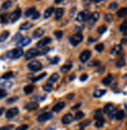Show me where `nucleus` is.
I'll list each match as a JSON object with an SVG mask.
<instances>
[{"instance_id":"nucleus-1","label":"nucleus","mask_w":127,"mask_h":130,"mask_svg":"<svg viewBox=\"0 0 127 130\" xmlns=\"http://www.w3.org/2000/svg\"><path fill=\"white\" fill-rule=\"evenodd\" d=\"M23 54V51L21 48H16L6 52V57L11 59H16L20 58Z\"/></svg>"},{"instance_id":"nucleus-2","label":"nucleus","mask_w":127,"mask_h":130,"mask_svg":"<svg viewBox=\"0 0 127 130\" xmlns=\"http://www.w3.org/2000/svg\"><path fill=\"white\" fill-rule=\"evenodd\" d=\"M83 37L80 33H77V34L70 37L69 42L73 46H76L83 41Z\"/></svg>"},{"instance_id":"nucleus-3","label":"nucleus","mask_w":127,"mask_h":130,"mask_svg":"<svg viewBox=\"0 0 127 130\" xmlns=\"http://www.w3.org/2000/svg\"><path fill=\"white\" fill-rule=\"evenodd\" d=\"M27 68L31 71H39L42 69V64L38 60H34L27 65Z\"/></svg>"},{"instance_id":"nucleus-4","label":"nucleus","mask_w":127,"mask_h":130,"mask_svg":"<svg viewBox=\"0 0 127 130\" xmlns=\"http://www.w3.org/2000/svg\"><path fill=\"white\" fill-rule=\"evenodd\" d=\"M20 16H21V9L17 8L13 13H10V15H9V21L13 24V23L18 20L20 17Z\"/></svg>"},{"instance_id":"nucleus-5","label":"nucleus","mask_w":127,"mask_h":130,"mask_svg":"<svg viewBox=\"0 0 127 130\" xmlns=\"http://www.w3.org/2000/svg\"><path fill=\"white\" fill-rule=\"evenodd\" d=\"M36 56H38V49L37 48H31L25 53V58L27 60L31 59Z\"/></svg>"},{"instance_id":"nucleus-6","label":"nucleus","mask_w":127,"mask_h":130,"mask_svg":"<svg viewBox=\"0 0 127 130\" xmlns=\"http://www.w3.org/2000/svg\"><path fill=\"white\" fill-rule=\"evenodd\" d=\"M89 13L87 11H82V12H80L78 13L77 16H76V20L80 23H83V22H85L86 20H87L88 18H89Z\"/></svg>"},{"instance_id":"nucleus-7","label":"nucleus","mask_w":127,"mask_h":130,"mask_svg":"<svg viewBox=\"0 0 127 130\" xmlns=\"http://www.w3.org/2000/svg\"><path fill=\"white\" fill-rule=\"evenodd\" d=\"M19 114V109L17 108H13L9 109L6 113V117L7 118H13Z\"/></svg>"},{"instance_id":"nucleus-8","label":"nucleus","mask_w":127,"mask_h":130,"mask_svg":"<svg viewBox=\"0 0 127 130\" xmlns=\"http://www.w3.org/2000/svg\"><path fill=\"white\" fill-rule=\"evenodd\" d=\"M31 38L26 37V38H23L21 40H20V41L16 43V46H17V48L25 47V46H27L28 45L31 44Z\"/></svg>"},{"instance_id":"nucleus-9","label":"nucleus","mask_w":127,"mask_h":130,"mask_svg":"<svg viewBox=\"0 0 127 130\" xmlns=\"http://www.w3.org/2000/svg\"><path fill=\"white\" fill-rule=\"evenodd\" d=\"M91 55V52L89 51V50H85V51H83L80 55V60L81 62H86L87 60L90 58Z\"/></svg>"},{"instance_id":"nucleus-10","label":"nucleus","mask_w":127,"mask_h":130,"mask_svg":"<svg viewBox=\"0 0 127 130\" xmlns=\"http://www.w3.org/2000/svg\"><path fill=\"white\" fill-rule=\"evenodd\" d=\"M52 118V114L51 112H45L43 113L42 115H39V117L38 118V121L40 122H45L48 120L51 119Z\"/></svg>"},{"instance_id":"nucleus-11","label":"nucleus","mask_w":127,"mask_h":130,"mask_svg":"<svg viewBox=\"0 0 127 130\" xmlns=\"http://www.w3.org/2000/svg\"><path fill=\"white\" fill-rule=\"evenodd\" d=\"M52 39L48 38V37H46V38H44L43 39H41V41H39L38 43H37V47L38 48H43L45 47V46L48 45L49 43H51Z\"/></svg>"},{"instance_id":"nucleus-12","label":"nucleus","mask_w":127,"mask_h":130,"mask_svg":"<svg viewBox=\"0 0 127 130\" xmlns=\"http://www.w3.org/2000/svg\"><path fill=\"white\" fill-rule=\"evenodd\" d=\"M39 104L37 102H30L28 104H27L24 107V108L27 111H34V110L38 109Z\"/></svg>"},{"instance_id":"nucleus-13","label":"nucleus","mask_w":127,"mask_h":130,"mask_svg":"<svg viewBox=\"0 0 127 130\" xmlns=\"http://www.w3.org/2000/svg\"><path fill=\"white\" fill-rule=\"evenodd\" d=\"M73 119H74V118H73V116L71 114H66L62 117V122L64 125H69L73 121Z\"/></svg>"},{"instance_id":"nucleus-14","label":"nucleus","mask_w":127,"mask_h":130,"mask_svg":"<svg viewBox=\"0 0 127 130\" xmlns=\"http://www.w3.org/2000/svg\"><path fill=\"white\" fill-rule=\"evenodd\" d=\"M122 46L118 45H115V46L113 47V48L112 49V51H111V54L112 55H114V56H117L122 52Z\"/></svg>"},{"instance_id":"nucleus-15","label":"nucleus","mask_w":127,"mask_h":130,"mask_svg":"<svg viewBox=\"0 0 127 130\" xmlns=\"http://www.w3.org/2000/svg\"><path fill=\"white\" fill-rule=\"evenodd\" d=\"M44 33H45L44 29H42L41 27L37 28L35 31H34V33H33V38H35V39L41 38V37L44 34Z\"/></svg>"},{"instance_id":"nucleus-16","label":"nucleus","mask_w":127,"mask_h":130,"mask_svg":"<svg viewBox=\"0 0 127 130\" xmlns=\"http://www.w3.org/2000/svg\"><path fill=\"white\" fill-rule=\"evenodd\" d=\"M63 14H64V9L62 8H57L55 10V18L56 20H59L62 17Z\"/></svg>"},{"instance_id":"nucleus-17","label":"nucleus","mask_w":127,"mask_h":130,"mask_svg":"<svg viewBox=\"0 0 127 130\" xmlns=\"http://www.w3.org/2000/svg\"><path fill=\"white\" fill-rule=\"evenodd\" d=\"M65 105L66 104H65L64 102H62V101L59 102L52 108V111H55V112H59V111H61V110H62L63 108H64Z\"/></svg>"},{"instance_id":"nucleus-18","label":"nucleus","mask_w":127,"mask_h":130,"mask_svg":"<svg viewBox=\"0 0 127 130\" xmlns=\"http://www.w3.org/2000/svg\"><path fill=\"white\" fill-rule=\"evenodd\" d=\"M99 19V13L94 12L91 15H90L89 18H88V20L90 23H92V24H94L96 21H98V20Z\"/></svg>"},{"instance_id":"nucleus-19","label":"nucleus","mask_w":127,"mask_h":130,"mask_svg":"<svg viewBox=\"0 0 127 130\" xmlns=\"http://www.w3.org/2000/svg\"><path fill=\"white\" fill-rule=\"evenodd\" d=\"M33 26H34V24L31 22H24L23 24H22L20 26V30H21V31H26V30L31 29Z\"/></svg>"},{"instance_id":"nucleus-20","label":"nucleus","mask_w":127,"mask_h":130,"mask_svg":"<svg viewBox=\"0 0 127 130\" xmlns=\"http://www.w3.org/2000/svg\"><path fill=\"white\" fill-rule=\"evenodd\" d=\"M59 79V74H57V73H54V74H52L51 76L49 77V79H48V81H47V83H51V84H53V83H56Z\"/></svg>"},{"instance_id":"nucleus-21","label":"nucleus","mask_w":127,"mask_h":130,"mask_svg":"<svg viewBox=\"0 0 127 130\" xmlns=\"http://www.w3.org/2000/svg\"><path fill=\"white\" fill-rule=\"evenodd\" d=\"M116 15L118 17H125V16H127V8L125 7V8H122L118 10V12L116 13Z\"/></svg>"},{"instance_id":"nucleus-22","label":"nucleus","mask_w":127,"mask_h":130,"mask_svg":"<svg viewBox=\"0 0 127 130\" xmlns=\"http://www.w3.org/2000/svg\"><path fill=\"white\" fill-rule=\"evenodd\" d=\"M34 86L33 84H29V85H27L24 86L23 91H24L26 94H30L34 91Z\"/></svg>"},{"instance_id":"nucleus-23","label":"nucleus","mask_w":127,"mask_h":130,"mask_svg":"<svg viewBox=\"0 0 127 130\" xmlns=\"http://www.w3.org/2000/svg\"><path fill=\"white\" fill-rule=\"evenodd\" d=\"M113 80V76L112 75H108L105 78H104V79L102 80V83L105 86H108L109 84H111V83Z\"/></svg>"},{"instance_id":"nucleus-24","label":"nucleus","mask_w":127,"mask_h":130,"mask_svg":"<svg viewBox=\"0 0 127 130\" xmlns=\"http://www.w3.org/2000/svg\"><path fill=\"white\" fill-rule=\"evenodd\" d=\"M12 6V2L11 0H6V1L3 3L1 6V11H5L7 10L9 8H10V6Z\"/></svg>"},{"instance_id":"nucleus-25","label":"nucleus","mask_w":127,"mask_h":130,"mask_svg":"<svg viewBox=\"0 0 127 130\" xmlns=\"http://www.w3.org/2000/svg\"><path fill=\"white\" fill-rule=\"evenodd\" d=\"M115 109V107L113 104H106L105 106V108H104V112L105 113V114H109V113H111L113 110Z\"/></svg>"},{"instance_id":"nucleus-26","label":"nucleus","mask_w":127,"mask_h":130,"mask_svg":"<svg viewBox=\"0 0 127 130\" xmlns=\"http://www.w3.org/2000/svg\"><path fill=\"white\" fill-rule=\"evenodd\" d=\"M53 12H54V8H53V7H49V8L47 9L45 11V13H44V17H45V19L49 18L50 16H52Z\"/></svg>"},{"instance_id":"nucleus-27","label":"nucleus","mask_w":127,"mask_h":130,"mask_svg":"<svg viewBox=\"0 0 127 130\" xmlns=\"http://www.w3.org/2000/svg\"><path fill=\"white\" fill-rule=\"evenodd\" d=\"M119 30H120V31L122 32L123 35L127 36V22L126 21L123 22L122 24L120 25Z\"/></svg>"},{"instance_id":"nucleus-28","label":"nucleus","mask_w":127,"mask_h":130,"mask_svg":"<svg viewBox=\"0 0 127 130\" xmlns=\"http://www.w3.org/2000/svg\"><path fill=\"white\" fill-rule=\"evenodd\" d=\"M9 32L8 31H4L1 34H0V43L5 41L6 39L9 38Z\"/></svg>"},{"instance_id":"nucleus-29","label":"nucleus","mask_w":127,"mask_h":130,"mask_svg":"<svg viewBox=\"0 0 127 130\" xmlns=\"http://www.w3.org/2000/svg\"><path fill=\"white\" fill-rule=\"evenodd\" d=\"M106 91L105 90H97L94 92V98H101L104 94H105Z\"/></svg>"},{"instance_id":"nucleus-30","label":"nucleus","mask_w":127,"mask_h":130,"mask_svg":"<svg viewBox=\"0 0 127 130\" xmlns=\"http://www.w3.org/2000/svg\"><path fill=\"white\" fill-rule=\"evenodd\" d=\"M9 20V16L8 14H2L0 16V22L2 24H7Z\"/></svg>"},{"instance_id":"nucleus-31","label":"nucleus","mask_w":127,"mask_h":130,"mask_svg":"<svg viewBox=\"0 0 127 130\" xmlns=\"http://www.w3.org/2000/svg\"><path fill=\"white\" fill-rule=\"evenodd\" d=\"M36 12V9L35 7H31L28 9L25 12V16L26 17H30V16H32L34 15V13Z\"/></svg>"},{"instance_id":"nucleus-32","label":"nucleus","mask_w":127,"mask_h":130,"mask_svg":"<svg viewBox=\"0 0 127 130\" xmlns=\"http://www.w3.org/2000/svg\"><path fill=\"white\" fill-rule=\"evenodd\" d=\"M48 47H43V48H38V55H44L46 53H48L49 51Z\"/></svg>"},{"instance_id":"nucleus-33","label":"nucleus","mask_w":127,"mask_h":130,"mask_svg":"<svg viewBox=\"0 0 127 130\" xmlns=\"http://www.w3.org/2000/svg\"><path fill=\"white\" fill-rule=\"evenodd\" d=\"M43 89H44V91H45L46 92H51L53 90V85L51 84V83H46L43 86Z\"/></svg>"},{"instance_id":"nucleus-34","label":"nucleus","mask_w":127,"mask_h":130,"mask_svg":"<svg viewBox=\"0 0 127 130\" xmlns=\"http://www.w3.org/2000/svg\"><path fill=\"white\" fill-rule=\"evenodd\" d=\"M126 114L125 112L123 111H119L118 112L116 113V115H115V118L117 120H122L123 118H125Z\"/></svg>"},{"instance_id":"nucleus-35","label":"nucleus","mask_w":127,"mask_h":130,"mask_svg":"<svg viewBox=\"0 0 127 130\" xmlns=\"http://www.w3.org/2000/svg\"><path fill=\"white\" fill-rule=\"evenodd\" d=\"M94 118L96 120H98V119H101L102 118V111L101 109H98L94 113Z\"/></svg>"},{"instance_id":"nucleus-36","label":"nucleus","mask_w":127,"mask_h":130,"mask_svg":"<svg viewBox=\"0 0 127 130\" xmlns=\"http://www.w3.org/2000/svg\"><path fill=\"white\" fill-rule=\"evenodd\" d=\"M125 65H126V60L123 58H121L120 59H119V61L116 62V66L119 68L123 67Z\"/></svg>"},{"instance_id":"nucleus-37","label":"nucleus","mask_w":127,"mask_h":130,"mask_svg":"<svg viewBox=\"0 0 127 130\" xmlns=\"http://www.w3.org/2000/svg\"><path fill=\"white\" fill-rule=\"evenodd\" d=\"M72 68V65H63L61 67V71L62 72H69Z\"/></svg>"},{"instance_id":"nucleus-38","label":"nucleus","mask_w":127,"mask_h":130,"mask_svg":"<svg viewBox=\"0 0 127 130\" xmlns=\"http://www.w3.org/2000/svg\"><path fill=\"white\" fill-rule=\"evenodd\" d=\"M13 76V72L12 71H9V72H6L4 75H2V78L3 79H9L12 78Z\"/></svg>"},{"instance_id":"nucleus-39","label":"nucleus","mask_w":127,"mask_h":130,"mask_svg":"<svg viewBox=\"0 0 127 130\" xmlns=\"http://www.w3.org/2000/svg\"><path fill=\"white\" fill-rule=\"evenodd\" d=\"M105 124V120L103 118H101V119H98L97 120V122L95 123V126L97 128H101L103 125Z\"/></svg>"},{"instance_id":"nucleus-40","label":"nucleus","mask_w":127,"mask_h":130,"mask_svg":"<svg viewBox=\"0 0 127 130\" xmlns=\"http://www.w3.org/2000/svg\"><path fill=\"white\" fill-rule=\"evenodd\" d=\"M107 31V26L105 25H102V26H100L98 28V32L100 34H102Z\"/></svg>"},{"instance_id":"nucleus-41","label":"nucleus","mask_w":127,"mask_h":130,"mask_svg":"<svg viewBox=\"0 0 127 130\" xmlns=\"http://www.w3.org/2000/svg\"><path fill=\"white\" fill-rule=\"evenodd\" d=\"M45 76H46V73L44 72V73H42V74L38 76L37 77L33 78V79H32V81H33V82H37V81H38V80H41V79H42Z\"/></svg>"},{"instance_id":"nucleus-42","label":"nucleus","mask_w":127,"mask_h":130,"mask_svg":"<svg viewBox=\"0 0 127 130\" xmlns=\"http://www.w3.org/2000/svg\"><path fill=\"white\" fill-rule=\"evenodd\" d=\"M83 117H84V114H83L82 111H78V112H76V114L75 115L74 118L76 120H80V119L83 118Z\"/></svg>"},{"instance_id":"nucleus-43","label":"nucleus","mask_w":127,"mask_h":130,"mask_svg":"<svg viewBox=\"0 0 127 130\" xmlns=\"http://www.w3.org/2000/svg\"><path fill=\"white\" fill-rule=\"evenodd\" d=\"M95 50L97 52H101L103 50H104V45L103 44H98V45H97L95 46Z\"/></svg>"},{"instance_id":"nucleus-44","label":"nucleus","mask_w":127,"mask_h":130,"mask_svg":"<svg viewBox=\"0 0 127 130\" xmlns=\"http://www.w3.org/2000/svg\"><path fill=\"white\" fill-rule=\"evenodd\" d=\"M54 34H55V36L56 37V38H57V39H60V38H62L63 32H62V31H56L54 32Z\"/></svg>"},{"instance_id":"nucleus-45","label":"nucleus","mask_w":127,"mask_h":130,"mask_svg":"<svg viewBox=\"0 0 127 130\" xmlns=\"http://www.w3.org/2000/svg\"><path fill=\"white\" fill-rule=\"evenodd\" d=\"M18 100V98L17 97H12V98H9L6 102H7V104H13V103H14L16 101H17Z\"/></svg>"},{"instance_id":"nucleus-46","label":"nucleus","mask_w":127,"mask_h":130,"mask_svg":"<svg viewBox=\"0 0 127 130\" xmlns=\"http://www.w3.org/2000/svg\"><path fill=\"white\" fill-rule=\"evenodd\" d=\"M23 38V37H22V35L20 34V33H17L14 37H13V41H19L20 40H21Z\"/></svg>"},{"instance_id":"nucleus-47","label":"nucleus","mask_w":127,"mask_h":130,"mask_svg":"<svg viewBox=\"0 0 127 130\" xmlns=\"http://www.w3.org/2000/svg\"><path fill=\"white\" fill-rule=\"evenodd\" d=\"M117 8H118V4L116 2H112L109 6V9L111 10H115Z\"/></svg>"},{"instance_id":"nucleus-48","label":"nucleus","mask_w":127,"mask_h":130,"mask_svg":"<svg viewBox=\"0 0 127 130\" xmlns=\"http://www.w3.org/2000/svg\"><path fill=\"white\" fill-rule=\"evenodd\" d=\"M112 14H106L105 16V20H106V22L108 23H111L112 20Z\"/></svg>"},{"instance_id":"nucleus-49","label":"nucleus","mask_w":127,"mask_h":130,"mask_svg":"<svg viewBox=\"0 0 127 130\" xmlns=\"http://www.w3.org/2000/svg\"><path fill=\"white\" fill-rule=\"evenodd\" d=\"M6 95H7V92H6V91H5L4 89L0 90V99L5 98Z\"/></svg>"},{"instance_id":"nucleus-50","label":"nucleus","mask_w":127,"mask_h":130,"mask_svg":"<svg viewBox=\"0 0 127 130\" xmlns=\"http://www.w3.org/2000/svg\"><path fill=\"white\" fill-rule=\"evenodd\" d=\"M90 124V121H88V120H87V121H84V122H83L81 123H80V127H81L82 129L83 128H85L87 125H88Z\"/></svg>"},{"instance_id":"nucleus-51","label":"nucleus","mask_w":127,"mask_h":130,"mask_svg":"<svg viewBox=\"0 0 127 130\" xmlns=\"http://www.w3.org/2000/svg\"><path fill=\"white\" fill-rule=\"evenodd\" d=\"M14 127L13 125H6L3 126V127L0 128V130H12V129Z\"/></svg>"},{"instance_id":"nucleus-52","label":"nucleus","mask_w":127,"mask_h":130,"mask_svg":"<svg viewBox=\"0 0 127 130\" xmlns=\"http://www.w3.org/2000/svg\"><path fill=\"white\" fill-rule=\"evenodd\" d=\"M28 128V125H22L20 126H19V127L16 128L15 130H27Z\"/></svg>"},{"instance_id":"nucleus-53","label":"nucleus","mask_w":127,"mask_h":130,"mask_svg":"<svg viewBox=\"0 0 127 130\" xmlns=\"http://www.w3.org/2000/svg\"><path fill=\"white\" fill-rule=\"evenodd\" d=\"M116 109L115 108L114 110H113V111L111 112V113H109V114H108V117H109V118H114L115 117V116L116 115Z\"/></svg>"},{"instance_id":"nucleus-54","label":"nucleus","mask_w":127,"mask_h":130,"mask_svg":"<svg viewBox=\"0 0 127 130\" xmlns=\"http://www.w3.org/2000/svg\"><path fill=\"white\" fill-rule=\"evenodd\" d=\"M40 17V13L39 12H38V11H36L34 13V15H33L32 16H31V18H32V20H37V19H38Z\"/></svg>"},{"instance_id":"nucleus-55","label":"nucleus","mask_w":127,"mask_h":130,"mask_svg":"<svg viewBox=\"0 0 127 130\" xmlns=\"http://www.w3.org/2000/svg\"><path fill=\"white\" fill-rule=\"evenodd\" d=\"M88 78V76L87 74H86V73H83V74H82L80 76V79L81 81H85L87 80V79Z\"/></svg>"},{"instance_id":"nucleus-56","label":"nucleus","mask_w":127,"mask_h":130,"mask_svg":"<svg viewBox=\"0 0 127 130\" xmlns=\"http://www.w3.org/2000/svg\"><path fill=\"white\" fill-rule=\"evenodd\" d=\"M59 58L56 56V57L53 58L51 60V64H57V63L59 62Z\"/></svg>"},{"instance_id":"nucleus-57","label":"nucleus","mask_w":127,"mask_h":130,"mask_svg":"<svg viewBox=\"0 0 127 130\" xmlns=\"http://www.w3.org/2000/svg\"><path fill=\"white\" fill-rule=\"evenodd\" d=\"M92 65V66H97V65H99V62H91V63H90V65Z\"/></svg>"},{"instance_id":"nucleus-58","label":"nucleus","mask_w":127,"mask_h":130,"mask_svg":"<svg viewBox=\"0 0 127 130\" xmlns=\"http://www.w3.org/2000/svg\"><path fill=\"white\" fill-rule=\"evenodd\" d=\"M73 98H74V94H70L67 95V98L68 99H73Z\"/></svg>"},{"instance_id":"nucleus-59","label":"nucleus","mask_w":127,"mask_h":130,"mask_svg":"<svg viewBox=\"0 0 127 130\" xmlns=\"http://www.w3.org/2000/svg\"><path fill=\"white\" fill-rule=\"evenodd\" d=\"M80 104H76V106H73V107H72V110H76L77 108H80Z\"/></svg>"},{"instance_id":"nucleus-60","label":"nucleus","mask_w":127,"mask_h":130,"mask_svg":"<svg viewBox=\"0 0 127 130\" xmlns=\"http://www.w3.org/2000/svg\"><path fill=\"white\" fill-rule=\"evenodd\" d=\"M5 111V108H0V116H1L2 115V113L4 112Z\"/></svg>"},{"instance_id":"nucleus-61","label":"nucleus","mask_w":127,"mask_h":130,"mask_svg":"<svg viewBox=\"0 0 127 130\" xmlns=\"http://www.w3.org/2000/svg\"><path fill=\"white\" fill-rule=\"evenodd\" d=\"M62 0H55V2L56 3V4H59L60 2H62Z\"/></svg>"},{"instance_id":"nucleus-62","label":"nucleus","mask_w":127,"mask_h":130,"mask_svg":"<svg viewBox=\"0 0 127 130\" xmlns=\"http://www.w3.org/2000/svg\"><path fill=\"white\" fill-rule=\"evenodd\" d=\"M94 2H95V3H98V2H101L102 0H93Z\"/></svg>"},{"instance_id":"nucleus-63","label":"nucleus","mask_w":127,"mask_h":130,"mask_svg":"<svg viewBox=\"0 0 127 130\" xmlns=\"http://www.w3.org/2000/svg\"><path fill=\"white\" fill-rule=\"evenodd\" d=\"M126 41H127V39H123V40H122V42H126Z\"/></svg>"}]
</instances>
